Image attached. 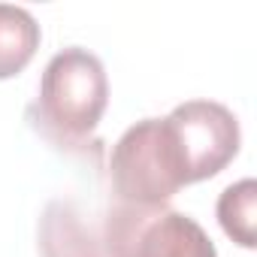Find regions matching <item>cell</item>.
<instances>
[{
	"label": "cell",
	"mask_w": 257,
	"mask_h": 257,
	"mask_svg": "<svg viewBox=\"0 0 257 257\" xmlns=\"http://www.w3.org/2000/svg\"><path fill=\"white\" fill-rule=\"evenodd\" d=\"M109 79L103 61L82 49L70 46L58 52L40 82V97L34 103V124L58 146H85L106 112Z\"/></svg>",
	"instance_id": "obj_1"
},
{
	"label": "cell",
	"mask_w": 257,
	"mask_h": 257,
	"mask_svg": "<svg viewBox=\"0 0 257 257\" xmlns=\"http://www.w3.org/2000/svg\"><path fill=\"white\" fill-rule=\"evenodd\" d=\"M179 143L188 185L218 176L239 152L242 134L236 115L215 100H188L167 115Z\"/></svg>",
	"instance_id": "obj_4"
},
{
	"label": "cell",
	"mask_w": 257,
	"mask_h": 257,
	"mask_svg": "<svg viewBox=\"0 0 257 257\" xmlns=\"http://www.w3.org/2000/svg\"><path fill=\"white\" fill-rule=\"evenodd\" d=\"M40 254L43 257H106L100 227L85 221L82 209L70 197H58L40 218Z\"/></svg>",
	"instance_id": "obj_5"
},
{
	"label": "cell",
	"mask_w": 257,
	"mask_h": 257,
	"mask_svg": "<svg viewBox=\"0 0 257 257\" xmlns=\"http://www.w3.org/2000/svg\"><path fill=\"white\" fill-rule=\"evenodd\" d=\"M40 49L37 19L13 4H0V79L19 76Z\"/></svg>",
	"instance_id": "obj_6"
},
{
	"label": "cell",
	"mask_w": 257,
	"mask_h": 257,
	"mask_svg": "<svg viewBox=\"0 0 257 257\" xmlns=\"http://www.w3.org/2000/svg\"><path fill=\"white\" fill-rule=\"evenodd\" d=\"M100 239L106 257H218L209 233L170 206L112 203Z\"/></svg>",
	"instance_id": "obj_3"
},
{
	"label": "cell",
	"mask_w": 257,
	"mask_h": 257,
	"mask_svg": "<svg viewBox=\"0 0 257 257\" xmlns=\"http://www.w3.org/2000/svg\"><path fill=\"white\" fill-rule=\"evenodd\" d=\"M115 203L167 206L185 185L188 170L167 118H143L127 127L109 158Z\"/></svg>",
	"instance_id": "obj_2"
},
{
	"label": "cell",
	"mask_w": 257,
	"mask_h": 257,
	"mask_svg": "<svg viewBox=\"0 0 257 257\" xmlns=\"http://www.w3.org/2000/svg\"><path fill=\"white\" fill-rule=\"evenodd\" d=\"M254 218H257V182L242 179V182L224 188V194L218 197V221L236 245H242V248L257 245Z\"/></svg>",
	"instance_id": "obj_7"
}]
</instances>
